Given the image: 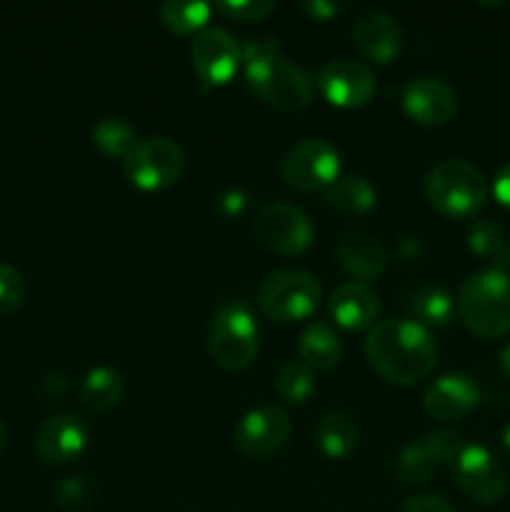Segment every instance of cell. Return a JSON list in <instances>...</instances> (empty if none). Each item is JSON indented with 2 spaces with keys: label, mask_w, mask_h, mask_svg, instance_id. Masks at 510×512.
Here are the masks:
<instances>
[{
  "label": "cell",
  "mask_w": 510,
  "mask_h": 512,
  "mask_svg": "<svg viewBox=\"0 0 510 512\" xmlns=\"http://www.w3.org/2000/svg\"><path fill=\"white\" fill-rule=\"evenodd\" d=\"M365 358L383 380L413 385L428 378L438 360V345L425 325L405 318L380 320L365 338Z\"/></svg>",
  "instance_id": "cell-1"
},
{
  "label": "cell",
  "mask_w": 510,
  "mask_h": 512,
  "mask_svg": "<svg viewBox=\"0 0 510 512\" xmlns=\"http://www.w3.org/2000/svg\"><path fill=\"white\" fill-rule=\"evenodd\" d=\"M245 78L253 93L270 108L300 113L313 100V83L290 58L280 53L275 38L248 43L243 48Z\"/></svg>",
  "instance_id": "cell-2"
},
{
  "label": "cell",
  "mask_w": 510,
  "mask_h": 512,
  "mask_svg": "<svg viewBox=\"0 0 510 512\" xmlns=\"http://www.w3.org/2000/svg\"><path fill=\"white\" fill-rule=\"evenodd\" d=\"M425 195L445 218H470L488 200V180L468 160L448 158L428 170Z\"/></svg>",
  "instance_id": "cell-3"
},
{
  "label": "cell",
  "mask_w": 510,
  "mask_h": 512,
  "mask_svg": "<svg viewBox=\"0 0 510 512\" xmlns=\"http://www.w3.org/2000/svg\"><path fill=\"white\" fill-rule=\"evenodd\" d=\"M458 313L480 338H500L510 330V278L500 270L473 273L458 293Z\"/></svg>",
  "instance_id": "cell-4"
},
{
  "label": "cell",
  "mask_w": 510,
  "mask_h": 512,
  "mask_svg": "<svg viewBox=\"0 0 510 512\" xmlns=\"http://www.w3.org/2000/svg\"><path fill=\"white\" fill-rule=\"evenodd\" d=\"M208 345L215 363L225 370H245L258 355V325L243 300H225L213 310Z\"/></svg>",
  "instance_id": "cell-5"
},
{
  "label": "cell",
  "mask_w": 510,
  "mask_h": 512,
  "mask_svg": "<svg viewBox=\"0 0 510 512\" xmlns=\"http://www.w3.org/2000/svg\"><path fill=\"white\" fill-rule=\"evenodd\" d=\"M320 280L303 268H280L260 283L258 305L270 320L293 323L315 313L320 303Z\"/></svg>",
  "instance_id": "cell-6"
},
{
  "label": "cell",
  "mask_w": 510,
  "mask_h": 512,
  "mask_svg": "<svg viewBox=\"0 0 510 512\" xmlns=\"http://www.w3.org/2000/svg\"><path fill=\"white\" fill-rule=\"evenodd\" d=\"M125 175L143 190H163L178 183L185 170V153L165 135H148L133 145L123 158Z\"/></svg>",
  "instance_id": "cell-7"
},
{
  "label": "cell",
  "mask_w": 510,
  "mask_h": 512,
  "mask_svg": "<svg viewBox=\"0 0 510 512\" xmlns=\"http://www.w3.org/2000/svg\"><path fill=\"white\" fill-rule=\"evenodd\" d=\"M253 233L265 248L278 255H300L313 243V225L308 215L285 200L260 205L253 218Z\"/></svg>",
  "instance_id": "cell-8"
},
{
  "label": "cell",
  "mask_w": 510,
  "mask_h": 512,
  "mask_svg": "<svg viewBox=\"0 0 510 512\" xmlns=\"http://www.w3.org/2000/svg\"><path fill=\"white\" fill-rule=\"evenodd\" d=\"M280 175L290 188L325 190L340 178V153L323 138L295 143L280 160Z\"/></svg>",
  "instance_id": "cell-9"
},
{
  "label": "cell",
  "mask_w": 510,
  "mask_h": 512,
  "mask_svg": "<svg viewBox=\"0 0 510 512\" xmlns=\"http://www.w3.org/2000/svg\"><path fill=\"white\" fill-rule=\"evenodd\" d=\"M453 478L470 500L493 505L508 490V473L483 445H465L453 463Z\"/></svg>",
  "instance_id": "cell-10"
},
{
  "label": "cell",
  "mask_w": 510,
  "mask_h": 512,
  "mask_svg": "<svg viewBox=\"0 0 510 512\" xmlns=\"http://www.w3.org/2000/svg\"><path fill=\"white\" fill-rule=\"evenodd\" d=\"M190 58L205 85H225L243 60V48L228 30L203 28L190 45Z\"/></svg>",
  "instance_id": "cell-11"
},
{
  "label": "cell",
  "mask_w": 510,
  "mask_h": 512,
  "mask_svg": "<svg viewBox=\"0 0 510 512\" xmlns=\"http://www.w3.org/2000/svg\"><path fill=\"white\" fill-rule=\"evenodd\" d=\"M290 430H293L290 415L283 408H275V405L255 408L240 420L235 430V448L248 458H268L288 443Z\"/></svg>",
  "instance_id": "cell-12"
},
{
  "label": "cell",
  "mask_w": 510,
  "mask_h": 512,
  "mask_svg": "<svg viewBox=\"0 0 510 512\" xmlns=\"http://www.w3.org/2000/svg\"><path fill=\"white\" fill-rule=\"evenodd\" d=\"M318 88L340 108H360L375 93V75L368 65L353 58H335L320 68Z\"/></svg>",
  "instance_id": "cell-13"
},
{
  "label": "cell",
  "mask_w": 510,
  "mask_h": 512,
  "mask_svg": "<svg viewBox=\"0 0 510 512\" xmlns=\"http://www.w3.org/2000/svg\"><path fill=\"white\" fill-rule=\"evenodd\" d=\"M90 440V428L80 415L55 413L45 418L35 430V453L45 463H70L85 450Z\"/></svg>",
  "instance_id": "cell-14"
},
{
  "label": "cell",
  "mask_w": 510,
  "mask_h": 512,
  "mask_svg": "<svg viewBox=\"0 0 510 512\" xmlns=\"http://www.w3.org/2000/svg\"><path fill=\"white\" fill-rule=\"evenodd\" d=\"M403 108L415 123L443 125L458 110V95L448 80L435 78V75H420L405 85Z\"/></svg>",
  "instance_id": "cell-15"
},
{
  "label": "cell",
  "mask_w": 510,
  "mask_h": 512,
  "mask_svg": "<svg viewBox=\"0 0 510 512\" xmlns=\"http://www.w3.org/2000/svg\"><path fill=\"white\" fill-rule=\"evenodd\" d=\"M353 40L365 58L385 65L398 58L403 48V30L385 10L360 8L353 20Z\"/></svg>",
  "instance_id": "cell-16"
},
{
  "label": "cell",
  "mask_w": 510,
  "mask_h": 512,
  "mask_svg": "<svg viewBox=\"0 0 510 512\" xmlns=\"http://www.w3.org/2000/svg\"><path fill=\"white\" fill-rule=\"evenodd\" d=\"M480 388L470 375L448 373L425 390V413L435 420H460L478 405Z\"/></svg>",
  "instance_id": "cell-17"
},
{
  "label": "cell",
  "mask_w": 510,
  "mask_h": 512,
  "mask_svg": "<svg viewBox=\"0 0 510 512\" xmlns=\"http://www.w3.org/2000/svg\"><path fill=\"white\" fill-rule=\"evenodd\" d=\"M380 298L370 285L348 280L340 283L330 295V313L343 325L345 330H365L373 328L378 318Z\"/></svg>",
  "instance_id": "cell-18"
},
{
  "label": "cell",
  "mask_w": 510,
  "mask_h": 512,
  "mask_svg": "<svg viewBox=\"0 0 510 512\" xmlns=\"http://www.w3.org/2000/svg\"><path fill=\"white\" fill-rule=\"evenodd\" d=\"M335 258L355 278H378L388 265V250L375 235L363 230H350L335 245Z\"/></svg>",
  "instance_id": "cell-19"
},
{
  "label": "cell",
  "mask_w": 510,
  "mask_h": 512,
  "mask_svg": "<svg viewBox=\"0 0 510 512\" xmlns=\"http://www.w3.org/2000/svg\"><path fill=\"white\" fill-rule=\"evenodd\" d=\"M360 438L358 420L348 413V410H328V413L320 418L318 428H315V443H318L320 453L325 458H348L355 450Z\"/></svg>",
  "instance_id": "cell-20"
},
{
  "label": "cell",
  "mask_w": 510,
  "mask_h": 512,
  "mask_svg": "<svg viewBox=\"0 0 510 512\" xmlns=\"http://www.w3.org/2000/svg\"><path fill=\"white\" fill-rule=\"evenodd\" d=\"M300 360L313 370H333L343 355V343L338 333L325 323H310L300 333Z\"/></svg>",
  "instance_id": "cell-21"
},
{
  "label": "cell",
  "mask_w": 510,
  "mask_h": 512,
  "mask_svg": "<svg viewBox=\"0 0 510 512\" xmlns=\"http://www.w3.org/2000/svg\"><path fill=\"white\" fill-rule=\"evenodd\" d=\"M468 245L478 258L490 263V270H500L508 275L510 270V238L498 223L480 218L470 225Z\"/></svg>",
  "instance_id": "cell-22"
},
{
  "label": "cell",
  "mask_w": 510,
  "mask_h": 512,
  "mask_svg": "<svg viewBox=\"0 0 510 512\" xmlns=\"http://www.w3.org/2000/svg\"><path fill=\"white\" fill-rule=\"evenodd\" d=\"M125 395V378L115 368L100 365V368L90 370L80 388V403L93 413H105L120 405Z\"/></svg>",
  "instance_id": "cell-23"
},
{
  "label": "cell",
  "mask_w": 510,
  "mask_h": 512,
  "mask_svg": "<svg viewBox=\"0 0 510 512\" xmlns=\"http://www.w3.org/2000/svg\"><path fill=\"white\" fill-rule=\"evenodd\" d=\"M405 308L420 325H448L455 313L453 295L440 285H415L405 295Z\"/></svg>",
  "instance_id": "cell-24"
},
{
  "label": "cell",
  "mask_w": 510,
  "mask_h": 512,
  "mask_svg": "<svg viewBox=\"0 0 510 512\" xmlns=\"http://www.w3.org/2000/svg\"><path fill=\"white\" fill-rule=\"evenodd\" d=\"M323 193L333 208L350 215L368 213L378 203V190L373 188V183L365 175H343L333 185H328Z\"/></svg>",
  "instance_id": "cell-25"
},
{
  "label": "cell",
  "mask_w": 510,
  "mask_h": 512,
  "mask_svg": "<svg viewBox=\"0 0 510 512\" xmlns=\"http://www.w3.org/2000/svg\"><path fill=\"white\" fill-rule=\"evenodd\" d=\"M438 465L440 460L435 458V453L430 450V445L425 443V438H420L400 450L393 465V475L400 485L413 488V485L428 483V480L433 478L435 470H438Z\"/></svg>",
  "instance_id": "cell-26"
},
{
  "label": "cell",
  "mask_w": 510,
  "mask_h": 512,
  "mask_svg": "<svg viewBox=\"0 0 510 512\" xmlns=\"http://www.w3.org/2000/svg\"><path fill=\"white\" fill-rule=\"evenodd\" d=\"M90 138H93V145L105 158H125L133 150V145L138 143V135H135L133 125L125 118H118V115L100 118L93 125Z\"/></svg>",
  "instance_id": "cell-27"
},
{
  "label": "cell",
  "mask_w": 510,
  "mask_h": 512,
  "mask_svg": "<svg viewBox=\"0 0 510 512\" xmlns=\"http://www.w3.org/2000/svg\"><path fill=\"white\" fill-rule=\"evenodd\" d=\"M275 390L288 405H303L315 390V370L303 360H288L275 375Z\"/></svg>",
  "instance_id": "cell-28"
},
{
  "label": "cell",
  "mask_w": 510,
  "mask_h": 512,
  "mask_svg": "<svg viewBox=\"0 0 510 512\" xmlns=\"http://www.w3.org/2000/svg\"><path fill=\"white\" fill-rule=\"evenodd\" d=\"M210 5L203 3V0H190V3H183V0H165L160 5V18H163L165 28L173 30V33H193V30H203L205 23L210 20Z\"/></svg>",
  "instance_id": "cell-29"
},
{
  "label": "cell",
  "mask_w": 510,
  "mask_h": 512,
  "mask_svg": "<svg viewBox=\"0 0 510 512\" xmlns=\"http://www.w3.org/2000/svg\"><path fill=\"white\" fill-rule=\"evenodd\" d=\"M95 495H98V490H95V483L88 475H68L53 490L55 505L65 512H80L90 508Z\"/></svg>",
  "instance_id": "cell-30"
},
{
  "label": "cell",
  "mask_w": 510,
  "mask_h": 512,
  "mask_svg": "<svg viewBox=\"0 0 510 512\" xmlns=\"http://www.w3.org/2000/svg\"><path fill=\"white\" fill-rule=\"evenodd\" d=\"M25 283L23 275L8 263H0V315H10L23 305Z\"/></svg>",
  "instance_id": "cell-31"
},
{
  "label": "cell",
  "mask_w": 510,
  "mask_h": 512,
  "mask_svg": "<svg viewBox=\"0 0 510 512\" xmlns=\"http://www.w3.org/2000/svg\"><path fill=\"white\" fill-rule=\"evenodd\" d=\"M215 8L223 15L235 20H243V23H255V20L268 18L275 10L273 0H218Z\"/></svg>",
  "instance_id": "cell-32"
},
{
  "label": "cell",
  "mask_w": 510,
  "mask_h": 512,
  "mask_svg": "<svg viewBox=\"0 0 510 512\" xmlns=\"http://www.w3.org/2000/svg\"><path fill=\"white\" fill-rule=\"evenodd\" d=\"M425 443L430 445V450H433L435 458H438L440 463H455V458L460 455V450L465 448L463 440H460V435L453 433V430H445V428L430 430V433L425 435Z\"/></svg>",
  "instance_id": "cell-33"
},
{
  "label": "cell",
  "mask_w": 510,
  "mask_h": 512,
  "mask_svg": "<svg viewBox=\"0 0 510 512\" xmlns=\"http://www.w3.org/2000/svg\"><path fill=\"white\" fill-rule=\"evenodd\" d=\"M398 512H455V508L443 498V495L425 493L405 500L398 508Z\"/></svg>",
  "instance_id": "cell-34"
},
{
  "label": "cell",
  "mask_w": 510,
  "mask_h": 512,
  "mask_svg": "<svg viewBox=\"0 0 510 512\" xmlns=\"http://www.w3.org/2000/svg\"><path fill=\"white\" fill-rule=\"evenodd\" d=\"M245 205H248V198H245L243 190H238V188L225 190V193L218 198V210L223 215H228V218H233V215L243 213Z\"/></svg>",
  "instance_id": "cell-35"
},
{
  "label": "cell",
  "mask_w": 510,
  "mask_h": 512,
  "mask_svg": "<svg viewBox=\"0 0 510 512\" xmlns=\"http://www.w3.org/2000/svg\"><path fill=\"white\" fill-rule=\"evenodd\" d=\"M303 8L308 10L313 18L318 20H330L333 15L343 13L345 8H348V3H325V0H308V3H303Z\"/></svg>",
  "instance_id": "cell-36"
},
{
  "label": "cell",
  "mask_w": 510,
  "mask_h": 512,
  "mask_svg": "<svg viewBox=\"0 0 510 512\" xmlns=\"http://www.w3.org/2000/svg\"><path fill=\"white\" fill-rule=\"evenodd\" d=\"M493 193L505 208H510V163H505L503 168L498 170L495 175V183H493Z\"/></svg>",
  "instance_id": "cell-37"
},
{
  "label": "cell",
  "mask_w": 510,
  "mask_h": 512,
  "mask_svg": "<svg viewBox=\"0 0 510 512\" xmlns=\"http://www.w3.org/2000/svg\"><path fill=\"white\" fill-rule=\"evenodd\" d=\"M65 388H68V380H65V375H60V373L48 375L43 383V390L50 395V398H60Z\"/></svg>",
  "instance_id": "cell-38"
},
{
  "label": "cell",
  "mask_w": 510,
  "mask_h": 512,
  "mask_svg": "<svg viewBox=\"0 0 510 512\" xmlns=\"http://www.w3.org/2000/svg\"><path fill=\"white\" fill-rule=\"evenodd\" d=\"M500 368L510 378V343L503 345V350H500Z\"/></svg>",
  "instance_id": "cell-39"
},
{
  "label": "cell",
  "mask_w": 510,
  "mask_h": 512,
  "mask_svg": "<svg viewBox=\"0 0 510 512\" xmlns=\"http://www.w3.org/2000/svg\"><path fill=\"white\" fill-rule=\"evenodd\" d=\"M503 448H505V453L510 455V425H505V430H503Z\"/></svg>",
  "instance_id": "cell-40"
},
{
  "label": "cell",
  "mask_w": 510,
  "mask_h": 512,
  "mask_svg": "<svg viewBox=\"0 0 510 512\" xmlns=\"http://www.w3.org/2000/svg\"><path fill=\"white\" fill-rule=\"evenodd\" d=\"M5 448V428H3V420H0V453Z\"/></svg>",
  "instance_id": "cell-41"
}]
</instances>
